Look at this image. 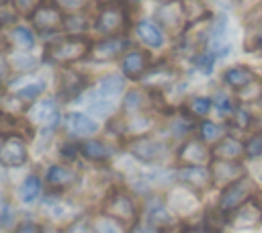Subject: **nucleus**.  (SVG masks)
I'll use <instances>...</instances> for the list:
<instances>
[{
	"label": "nucleus",
	"instance_id": "nucleus-39",
	"mask_svg": "<svg viewBox=\"0 0 262 233\" xmlns=\"http://www.w3.org/2000/svg\"><path fill=\"white\" fill-rule=\"evenodd\" d=\"M66 233H94V225L88 217H78L74 223L66 227Z\"/></svg>",
	"mask_w": 262,
	"mask_h": 233
},
{
	"label": "nucleus",
	"instance_id": "nucleus-37",
	"mask_svg": "<svg viewBox=\"0 0 262 233\" xmlns=\"http://www.w3.org/2000/svg\"><path fill=\"white\" fill-rule=\"evenodd\" d=\"M235 94H237L239 100H258V98H262V80L256 78L254 82H250L246 88H242Z\"/></svg>",
	"mask_w": 262,
	"mask_h": 233
},
{
	"label": "nucleus",
	"instance_id": "nucleus-40",
	"mask_svg": "<svg viewBox=\"0 0 262 233\" xmlns=\"http://www.w3.org/2000/svg\"><path fill=\"white\" fill-rule=\"evenodd\" d=\"M94 233H119V227H117V221L111 219V217H98L94 221Z\"/></svg>",
	"mask_w": 262,
	"mask_h": 233
},
{
	"label": "nucleus",
	"instance_id": "nucleus-50",
	"mask_svg": "<svg viewBox=\"0 0 262 233\" xmlns=\"http://www.w3.org/2000/svg\"><path fill=\"white\" fill-rule=\"evenodd\" d=\"M162 2H176V0H162Z\"/></svg>",
	"mask_w": 262,
	"mask_h": 233
},
{
	"label": "nucleus",
	"instance_id": "nucleus-31",
	"mask_svg": "<svg viewBox=\"0 0 262 233\" xmlns=\"http://www.w3.org/2000/svg\"><path fill=\"white\" fill-rule=\"evenodd\" d=\"M43 90H45V82H31V84H25L18 90L16 98L20 102H33V100H37L43 94Z\"/></svg>",
	"mask_w": 262,
	"mask_h": 233
},
{
	"label": "nucleus",
	"instance_id": "nucleus-11",
	"mask_svg": "<svg viewBox=\"0 0 262 233\" xmlns=\"http://www.w3.org/2000/svg\"><path fill=\"white\" fill-rule=\"evenodd\" d=\"M27 161V143L20 135H10L0 145V164L8 168H18Z\"/></svg>",
	"mask_w": 262,
	"mask_h": 233
},
{
	"label": "nucleus",
	"instance_id": "nucleus-46",
	"mask_svg": "<svg viewBox=\"0 0 262 233\" xmlns=\"http://www.w3.org/2000/svg\"><path fill=\"white\" fill-rule=\"evenodd\" d=\"M14 233H43V229L35 223H23V225H18V229Z\"/></svg>",
	"mask_w": 262,
	"mask_h": 233
},
{
	"label": "nucleus",
	"instance_id": "nucleus-7",
	"mask_svg": "<svg viewBox=\"0 0 262 233\" xmlns=\"http://www.w3.org/2000/svg\"><path fill=\"white\" fill-rule=\"evenodd\" d=\"M63 18L66 16L61 14V10L49 2H41L35 8V12L31 14V22H33L35 31H39V33H53V31L61 29Z\"/></svg>",
	"mask_w": 262,
	"mask_h": 233
},
{
	"label": "nucleus",
	"instance_id": "nucleus-48",
	"mask_svg": "<svg viewBox=\"0 0 262 233\" xmlns=\"http://www.w3.org/2000/svg\"><path fill=\"white\" fill-rule=\"evenodd\" d=\"M180 233H211L207 227H188V229H182Z\"/></svg>",
	"mask_w": 262,
	"mask_h": 233
},
{
	"label": "nucleus",
	"instance_id": "nucleus-36",
	"mask_svg": "<svg viewBox=\"0 0 262 233\" xmlns=\"http://www.w3.org/2000/svg\"><path fill=\"white\" fill-rule=\"evenodd\" d=\"M14 217L16 215H14V208H12L10 200L0 194V227H4V229L12 227L14 225Z\"/></svg>",
	"mask_w": 262,
	"mask_h": 233
},
{
	"label": "nucleus",
	"instance_id": "nucleus-24",
	"mask_svg": "<svg viewBox=\"0 0 262 233\" xmlns=\"http://www.w3.org/2000/svg\"><path fill=\"white\" fill-rule=\"evenodd\" d=\"M151 94H147L145 90H129L127 96L123 98V110L129 114H143V108L149 106Z\"/></svg>",
	"mask_w": 262,
	"mask_h": 233
},
{
	"label": "nucleus",
	"instance_id": "nucleus-8",
	"mask_svg": "<svg viewBox=\"0 0 262 233\" xmlns=\"http://www.w3.org/2000/svg\"><path fill=\"white\" fill-rule=\"evenodd\" d=\"M213 159V151L201 139H188L178 149V161L182 166H207Z\"/></svg>",
	"mask_w": 262,
	"mask_h": 233
},
{
	"label": "nucleus",
	"instance_id": "nucleus-25",
	"mask_svg": "<svg viewBox=\"0 0 262 233\" xmlns=\"http://www.w3.org/2000/svg\"><path fill=\"white\" fill-rule=\"evenodd\" d=\"M8 41L18 49V51H29L33 45H35V35L31 29L27 27H14L10 33H8Z\"/></svg>",
	"mask_w": 262,
	"mask_h": 233
},
{
	"label": "nucleus",
	"instance_id": "nucleus-41",
	"mask_svg": "<svg viewBox=\"0 0 262 233\" xmlns=\"http://www.w3.org/2000/svg\"><path fill=\"white\" fill-rule=\"evenodd\" d=\"M12 2V6H14V10L18 12V14H33L35 12V8L41 4V0H10Z\"/></svg>",
	"mask_w": 262,
	"mask_h": 233
},
{
	"label": "nucleus",
	"instance_id": "nucleus-13",
	"mask_svg": "<svg viewBox=\"0 0 262 233\" xmlns=\"http://www.w3.org/2000/svg\"><path fill=\"white\" fill-rule=\"evenodd\" d=\"M178 178L190 190H205L213 184L211 168L207 166H182L178 170Z\"/></svg>",
	"mask_w": 262,
	"mask_h": 233
},
{
	"label": "nucleus",
	"instance_id": "nucleus-23",
	"mask_svg": "<svg viewBox=\"0 0 262 233\" xmlns=\"http://www.w3.org/2000/svg\"><path fill=\"white\" fill-rule=\"evenodd\" d=\"M86 88V78L76 72H63L59 80V94L63 98H74Z\"/></svg>",
	"mask_w": 262,
	"mask_h": 233
},
{
	"label": "nucleus",
	"instance_id": "nucleus-3",
	"mask_svg": "<svg viewBox=\"0 0 262 233\" xmlns=\"http://www.w3.org/2000/svg\"><path fill=\"white\" fill-rule=\"evenodd\" d=\"M254 192H256L254 180H250L246 176L239 178L237 182H233L227 188H223V192L219 196V211L223 215H229V213L237 211L242 204H246L248 200H252Z\"/></svg>",
	"mask_w": 262,
	"mask_h": 233
},
{
	"label": "nucleus",
	"instance_id": "nucleus-6",
	"mask_svg": "<svg viewBox=\"0 0 262 233\" xmlns=\"http://www.w3.org/2000/svg\"><path fill=\"white\" fill-rule=\"evenodd\" d=\"M127 147H129V153L143 164H156L166 155V145L154 137H147V135L131 139Z\"/></svg>",
	"mask_w": 262,
	"mask_h": 233
},
{
	"label": "nucleus",
	"instance_id": "nucleus-43",
	"mask_svg": "<svg viewBox=\"0 0 262 233\" xmlns=\"http://www.w3.org/2000/svg\"><path fill=\"white\" fill-rule=\"evenodd\" d=\"M231 119V123L233 125H237V127H248L250 125V121H252V116H250V112L248 110H244L242 106H235V110H233V114L229 116Z\"/></svg>",
	"mask_w": 262,
	"mask_h": 233
},
{
	"label": "nucleus",
	"instance_id": "nucleus-2",
	"mask_svg": "<svg viewBox=\"0 0 262 233\" xmlns=\"http://www.w3.org/2000/svg\"><path fill=\"white\" fill-rule=\"evenodd\" d=\"M90 43L88 39L84 37H66V39H59L55 43H51L45 51V59L53 65H68V63H74L82 57H86L90 53Z\"/></svg>",
	"mask_w": 262,
	"mask_h": 233
},
{
	"label": "nucleus",
	"instance_id": "nucleus-16",
	"mask_svg": "<svg viewBox=\"0 0 262 233\" xmlns=\"http://www.w3.org/2000/svg\"><path fill=\"white\" fill-rule=\"evenodd\" d=\"M145 223H149L156 231H162V229L172 227L174 219H172V213L166 208V204L160 198H151L145 206Z\"/></svg>",
	"mask_w": 262,
	"mask_h": 233
},
{
	"label": "nucleus",
	"instance_id": "nucleus-4",
	"mask_svg": "<svg viewBox=\"0 0 262 233\" xmlns=\"http://www.w3.org/2000/svg\"><path fill=\"white\" fill-rule=\"evenodd\" d=\"M104 215L115 219L117 223H133L139 215L135 200L131 198V194H127L125 190L117 188L113 190L106 198H104Z\"/></svg>",
	"mask_w": 262,
	"mask_h": 233
},
{
	"label": "nucleus",
	"instance_id": "nucleus-32",
	"mask_svg": "<svg viewBox=\"0 0 262 233\" xmlns=\"http://www.w3.org/2000/svg\"><path fill=\"white\" fill-rule=\"evenodd\" d=\"M211 106H213V102H211V98H207V96H194V98H190L188 104H186L190 116H207L209 110H211Z\"/></svg>",
	"mask_w": 262,
	"mask_h": 233
},
{
	"label": "nucleus",
	"instance_id": "nucleus-20",
	"mask_svg": "<svg viewBox=\"0 0 262 233\" xmlns=\"http://www.w3.org/2000/svg\"><path fill=\"white\" fill-rule=\"evenodd\" d=\"M254 80H256V74L248 65H233V67H229V69L223 72V82L229 88H233L235 92H239L242 88H246Z\"/></svg>",
	"mask_w": 262,
	"mask_h": 233
},
{
	"label": "nucleus",
	"instance_id": "nucleus-51",
	"mask_svg": "<svg viewBox=\"0 0 262 233\" xmlns=\"http://www.w3.org/2000/svg\"><path fill=\"white\" fill-rule=\"evenodd\" d=\"M260 106H262V98H260Z\"/></svg>",
	"mask_w": 262,
	"mask_h": 233
},
{
	"label": "nucleus",
	"instance_id": "nucleus-29",
	"mask_svg": "<svg viewBox=\"0 0 262 233\" xmlns=\"http://www.w3.org/2000/svg\"><path fill=\"white\" fill-rule=\"evenodd\" d=\"M35 61L37 59L31 57V55H25V51H14V53L8 55V63L6 65H10L12 69H18V72H27V69H33L37 65Z\"/></svg>",
	"mask_w": 262,
	"mask_h": 233
},
{
	"label": "nucleus",
	"instance_id": "nucleus-9",
	"mask_svg": "<svg viewBox=\"0 0 262 233\" xmlns=\"http://www.w3.org/2000/svg\"><path fill=\"white\" fill-rule=\"evenodd\" d=\"M149 67H151V59L145 49H127L121 55V72L131 80L141 78Z\"/></svg>",
	"mask_w": 262,
	"mask_h": 233
},
{
	"label": "nucleus",
	"instance_id": "nucleus-12",
	"mask_svg": "<svg viewBox=\"0 0 262 233\" xmlns=\"http://www.w3.org/2000/svg\"><path fill=\"white\" fill-rule=\"evenodd\" d=\"M211 176H213V184L227 188L229 184H233L239 178H244V166L237 164V161L215 159L213 166H211Z\"/></svg>",
	"mask_w": 262,
	"mask_h": 233
},
{
	"label": "nucleus",
	"instance_id": "nucleus-47",
	"mask_svg": "<svg viewBox=\"0 0 262 233\" xmlns=\"http://www.w3.org/2000/svg\"><path fill=\"white\" fill-rule=\"evenodd\" d=\"M131 233H158V231L149 223H135L133 229H131Z\"/></svg>",
	"mask_w": 262,
	"mask_h": 233
},
{
	"label": "nucleus",
	"instance_id": "nucleus-42",
	"mask_svg": "<svg viewBox=\"0 0 262 233\" xmlns=\"http://www.w3.org/2000/svg\"><path fill=\"white\" fill-rule=\"evenodd\" d=\"M53 4L59 8V10H68V12H80L88 0H53Z\"/></svg>",
	"mask_w": 262,
	"mask_h": 233
},
{
	"label": "nucleus",
	"instance_id": "nucleus-44",
	"mask_svg": "<svg viewBox=\"0 0 262 233\" xmlns=\"http://www.w3.org/2000/svg\"><path fill=\"white\" fill-rule=\"evenodd\" d=\"M194 63H196L199 69H203L205 74H209V72L213 69V55H211L209 51H203V53H199V55L194 57Z\"/></svg>",
	"mask_w": 262,
	"mask_h": 233
},
{
	"label": "nucleus",
	"instance_id": "nucleus-26",
	"mask_svg": "<svg viewBox=\"0 0 262 233\" xmlns=\"http://www.w3.org/2000/svg\"><path fill=\"white\" fill-rule=\"evenodd\" d=\"M123 88H125V80H123V76H117V74H108V76H104V78L98 82V94H100L102 98L121 94Z\"/></svg>",
	"mask_w": 262,
	"mask_h": 233
},
{
	"label": "nucleus",
	"instance_id": "nucleus-45",
	"mask_svg": "<svg viewBox=\"0 0 262 233\" xmlns=\"http://www.w3.org/2000/svg\"><path fill=\"white\" fill-rule=\"evenodd\" d=\"M111 108H113L111 100H108V102L104 100V102H92V104H90V110H94L96 114H108Z\"/></svg>",
	"mask_w": 262,
	"mask_h": 233
},
{
	"label": "nucleus",
	"instance_id": "nucleus-18",
	"mask_svg": "<svg viewBox=\"0 0 262 233\" xmlns=\"http://www.w3.org/2000/svg\"><path fill=\"white\" fill-rule=\"evenodd\" d=\"M176 78V69L168 63H158V65H151L143 76H141V82L143 86L147 88H162V86H168L172 84Z\"/></svg>",
	"mask_w": 262,
	"mask_h": 233
},
{
	"label": "nucleus",
	"instance_id": "nucleus-35",
	"mask_svg": "<svg viewBox=\"0 0 262 233\" xmlns=\"http://www.w3.org/2000/svg\"><path fill=\"white\" fill-rule=\"evenodd\" d=\"M18 121L12 112H6V110H0V135L4 137H10V135H18Z\"/></svg>",
	"mask_w": 262,
	"mask_h": 233
},
{
	"label": "nucleus",
	"instance_id": "nucleus-34",
	"mask_svg": "<svg viewBox=\"0 0 262 233\" xmlns=\"http://www.w3.org/2000/svg\"><path fill=\"white\" fill-rule=\"evenodd\" d=\"M63 29L72 35V37H80V33L86 29V18L78 12H72L70 16L63 18Z\"/></svg>",
	"mask_w": 262,
	"mask_h": 233
},
{
	"label": "nucleus",
	"instance_id": "nucleus-17",
	"mask_svg": "<svg viewBox=\"0 0 262 233\" xmlns=\"http://www.w3.org/2000/svg\"><path fill=\"white\" fill-rule=\"evenodd\" d=\"M135 35L149 49H160L164 45V29L154 20H139L135 25Z\"/></svg>",
	"mask_w": 262,
	"mask_h": 233
},
{
	"label": "nucleus",
	"instance_id": "nucleus-28",
	"mask_svg": "<svg viewBox=\"0 0 262 233\" xmlns=\"http://www.w3.org/2000/svg\"><path fill=\"white\" fill-rule=\"evenodd\" d=\"M211 102H213V108L217 110V114L223 116V119H229V116L233 114V110H235L233 98H231L229 94H225V92H217Z\"/></svg>",
	"mask_w": 262,
	"mask_h": 233
},
{
	"label": "nucleus",
	"instance_id": "nucleus-1",
	"mask_svg": "<svg viewBox=\"0 0 262 233\" xmlns=\"http://www.w3.org/2000/svg\"><path fill=\"white\" fill-rule=\"evenodd\" d=\"M129 27V10L123 0H108L96 12L94 29L104 37L123 35Z\"/></svg>",
	"mask_w": 262,
	"mask_h": 233
},
{
	"label": "nucleus",
	"instance_id": "nucleus-21",
	"mask_svg": "<svg viewBox=\"0 0 262 233\" xmlns=\"http://www.w3.org/2000/svg\"><path fill=\"white\" fill-rule=\"evenodd\" d=\"M68 129L76 137H88V135L96 133L98 123L84 112H70L68 114Z\"/></svg>",
	"mask_w": 262,
	"mask_h": 233
},
{
	"label": "nucleus",
	"instance_id": "nucleus-15",
	"mask_svg": "<svg viewBox=\"0 0 262 233\" xmlns=\"http://www.w3.org/2000/svg\"><path fill=\"white\" fill-rule=\"evenodd\" d=\"M213 151V157L215 159H225V161H237L246 155V143H242L239 139L227 135V137H221L217 141V145L211 149Z\"/></svg>",
	"mask_w": 262,
	"mask_h": 233
},
{
	"label": "nucleus",
	"instance_id": "nucleus-52",
	"mask_svg": "<svg viewBox=\"0 0 262 233\" xmlns=\"http://www.w3.org/2000/svg\"><path fill=\"white\" fill-rule=\"evenodd\" d=\"M0 2H2V0H0Z\"/></svg>",
	"mask_w": 262,
	"mask_h": 233
},
{
	"label": "nucleus",
	"instance_id": "nucleus-33",
	"mask_svg": "<svg viewBox=\"0 0 262 233\" xmlns=\"http://www.w3.org/2000/svg\"><path fill=\"white\" fill-rule=\"evenodd\" d=\"M199 137L205 143H213V141H219L223 137V129L219 125L211 123V121H205V123L199 125Z\"/></svg>",
	"mask_w": 262,
	"mask_h": 233
},
{
	"label": "nucleus",
	"instance_id": "nucleus-10",
	"mask_svg": "<svg viewBox=\"0 0 262 233\" xmlns=\"http://www.w3.org/2000/svg\"><path fill=\"white\" fill-rule=\"evenodd\" d=\"M29 119L39 125L43 131H51L59 125V112H57V102L53 98H43L29 110Z\"/></svg>",
	"mask_w": 262,
	"mask_h": 233
},
{
	"label": "nucleus",
	"instance_id": "nucleus-5",
	"mask_svg": "<svg viewBox=\"0 0 262 233\" xmlns=\"http://www.w3.org/2000/svg\"><path fill=\"white\" fill-rule=\"evenodd\" d=\"M129 47V39L125 35H117V37H104L100 41H96L90 47L88 57L96 63H104V61H113L117 57H121Z\"/></svg>",
	"mask_w": 262,
	"mask_h": 233
},
{
	"label": "nucleus",
	"instance_id": "nucleus-14",
	"mask_svg": "<svg viewBox=\"0 0 262 233\" xmlns=\"http://www.w3.org/2000/svg\"><path fill=\"white\" fill-rule=\"evenodd\" d=\"M262 221V208H260V204L252 198V200H248L246 204H242L237 211H233V215H231V225L235 227V229H252V227H256L258 223Z\"/></svg>",
	"mask_w": 262,
	"mask_h": 233
},
{
	"label": "nucleus",
	"instance_id": "nucleus-19",
	"mask_svg": "<svg viewBox=\"0 0 262 233\" xmlns=\"http://www.w3.org/2000/svg\"><path fill=\"white\" fill-rule=\"evenodd\" d=\"M45 180L53 190H68V188H72L76 184L78 176H76V172L72 168H68L63 164H55V166H51L47 170Z\"/></svg>",
	"mask_w": 262,
	"mask_h": 233
},
{
	"label": "nucleus",
	"instance_id": "nucleus-49",
	"mask_svg": "<svg viewBox=\"0 0 262 233\" xmlns=\"http://www.w3.org/2000/svg\"><path fill=\"white\" fill-rule=\"evenodd\" d=\"M256 202H258V204H260V208H262V196H260V198H258Z\"/></svg>",
	"mask_w": 262,
	"mask_h": 233
},
{
	"label": "nucleus",
	"instance_id": "nucleus-38",
	"mask_svg": "<svg viewBox=\"0 0 262 233\" xmlns=\"http://www.w3.org/2000/svg\"><path fill=\"white\" fill-rule=\"evenodd\" d=\"M246 155L248 157H260L262 155V131H256L246 141Z\"/></svg>",
	"mask_w": 262,
	"mask_h": 233
},
{
	"label": "nucleus",
	"instance_id": "nucleus-22",
	"mask_svg": "<svg viewBox=\"0 0 262 233\" xmlns=\"http://www.w3.org/2000/svg\"><path fill=\"white\" fill-rule=\"evenodd\" d=\"M78 149L90 161H106L111 157V153H113V149L100 139H86V141L80 143Z\"/></svg>",
	"mask_w": 262,
	"mask_h": 233
},
{
	"label": "nucleus",
	"instance_id": "nucleus-27",
	"mask_svg": "<svg viewBox=\"0 0 262 233\" xmlns=\"http://www.w3.org/2000/svg\"><path fill=\"white\" fill-rule=\"evenodd\" d=\"M18 194H20L23 202H33L41 194V180L37 176H27L18 188Z\"/></svg>",
	"mask_w": 262,
	"mask_h": 233
},
{
	"label": "nucleus",
	"instance_id": "nucleus-30",
	"mask_svg": "<svg viewBox=\"0 0 262 233\" xmlns=\"http://www.w3.org/2000/svg\"><path fill=\"white\" fill-rule=\"evenodd\" d=\"M192 119L188 116V112L186 114H176L174 119H172V123H170V133L174 135V137H184V135H188L190 131H192Z\"/></svg>",
	"mask_w": 262,
	"mask_h": 233
}]
</instances>
